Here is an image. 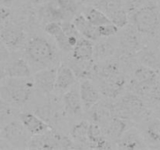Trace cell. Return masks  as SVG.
<instances>
[{"instance_id":"cell-1","label":"cell","mask_w":160,"mask_h":150,"mask_svg":"<svg viewBox=\"0 0 160 150\" xmlns=\"http://www.w3.org/2000/svg\"><path fill=\"white\" fill-rule=\"evenodd\" d=\"M24 58L32 70L38 71L53 67L58 55L54 45L45 37L34 36L24 44Z\"/></svg>"},{"instance_id":"cell-2","label":"cell","mask_w":160,"mask_h":150,"mask_svg":"<svg viewBox=\"0 0 160 150\" xmlns=\"http://www.w3.org/2000/svg\"><path fill=\"white\" fill-rule=\"evenodd\" d=\"M34 90L32 77H6L0 84V97L11 106H24L31 100Z\"/></svg>"},{"instance_id":"cell-3","label":"cell","mask_w":160,"mask_h":150,"mask_svg":"<svg viewBox=\"0 0 160 150\" xmlns=\"http://www.w3.org/2000/svg\"><path fill=\"white\" fill-rule=\"evenodd\" d=\"M108 107L112 116L130 122L141 123L150 117V110L144 99L131 91L124 95L118 102L111 104Z\"/></svg>"},{"instance_id":"cell-4","label":"cell","mask_w":160,"mask_h":150,"mask_svg":"<svg viewBox=\"0 0 160 150\" xmlns=\"http://www.w3.org/2000/svg\"><path fill=\"white\" fill-rule=\"evenodd\" d=\"M131 25L142 36L155 37L160 30V7L153 1L130 14Z\"/></svg>"},{"instance_id":"cell-5","label":"cell","mask_w":160,"mask_h":150,"mask_svg":"<svg viewBox=\"0 0 160 150\" xmlns=\"http://www.w3.org/2000/svg\"><path fill=\"white\" fill-rule=\"evenodd\" d=\"M27 148L31 149H68L78 148L72 139L54 131L52 128L48 132L39 135H32Z\"/></svg>"},{"instance_id":"cell-6","label":"cell","mask_w":160,"mask_h":150,"mask_svg":"<svg viewBox=\"0 0 160 150\" xmlns=\"http://www.w3.org/2000/svg\"><path fill=\"white\" fill-rule=\"evenodd\" d=\"M93 7L105 13L111 22L119 29L124 28L130 23L124 0H93Z\"/></svg>"},{"instance_id":"cell-7","label":"cell","mask_w":160,"mask_h":150,"mask_svg":"<svg viewBox=\"0 0 160 150\" xmlns=\"http://www.w3.org/2000/svg\"><path fill=\"white\" fill-rule=\"evenodd\" d=\"M0 136L13 148H27L31 136L20 120H13L2 126Z\"/></svg>"},{"instance_id":"cell-8","label":"cell","mask_w":160,"mask_h":150,"mask_svg":"<svg viewBox=\"0 0 160 150\" xmlns=\"http://www.w3.org/2000/svg\"><path fill=\"white\" fill-rule=\"evenodd\" d=\"M25 37L24 29L13 21H7L0 30V40L11 51L18 49L24 45Z\"/></svg>"},{"instance_id":"cell-9","label":"cell","mask_w":160,"mask_h":150,"mask_svg":"<svg viewBox=\"0 0 160 150\" xmlns=\"http://www.w3.org/2000/svg\"><path fill=\"white\" fill-rule=\"evenodd\" d=\"M57 67H51L42 69L33 75L35 90L44 96H50L54 91Z\"/></svg>"},{"instance_id":"cell-10","label":"cell","mask_w":160,"mask_h":150,"mask_svg":"<svg viewBox=\"0 0 160 150\" xmlns=\"http://www.w3.org/2000/svg\"><path fill=\"white\" fill-rule=\"evenodd\" d=\"M114 145L118 149L135 150L148 148L140 130L134 127H130L115 141Z\"/></svg>"},{"instance_id":"cell-11","label":"cell","mask_w":160,"mask_h":150,"mask_svg":"<svg viewBox=\"0 0 160 150\" xmlns=\"http://www.w3.org/2000/svg\"><path fill=\"white\" fill-rule=\"evenodd\" d=\"M141 36L142 35L138 33L132 25L127 27L119 36L120 51L130 55L138 54L144 48L140 38Z\"/></svg>"},{"instance_id":"cell-12","label":"cell","mask_w":160,"mask_h":150,"mask_svg":"<svg viewBox=\"0 0 160 150\" xmlns=\"http://www.w3.org/2000/svg\"><path fill=\"white\" fill-rule=\"evenodd\" d=\"M18 117L31 135L43 134L53 128L35 113L28 111L21 112Z\"/></svg>"},{"instance_id":"cell-13","label":"cell","mask_w":160,"mask_h":150,"mask_svg":"<svg viewBox=\"0 0 160 150\" xmlns=\"http://www.w3.org/2000/svg\"><path fill=\"white\" fill-rule=\"evenodd\" d=\"M77 77L68 63H62L57 68L54 91L61 94L67 91L76 84Z\"/></svg>"},{"instance_id":"cell-14","label":"cell","mask_w":160,"mask_h":150,"mask_svg":"<svg viewBox=\"0 0 160 150\" xmlns=\"http://www.w3.org/2000/svg\"><path fill=\"white\" fill-rule=\"evenodd\" d=\"M62 102L64 110L68 115L71 117H79L82 115L84 111L83 106L80 97L79 89L75 87V85L64 93Z\"/></svg>"},{"instance_id":"cell-15","label":"cell","mask_w":160,"mask_h":150,"mask_svg":"<svg viewBox=\"0 0 160 150\" xmlns=\"http://www.w3.org/2000/svg\"><path fill=\"white\" fill-rule=\"evenodd\" d=\"M130 123L131 122L115 116H112L100 127L102 129L105 137L109 141L112 140L115 142L130 128Z\"/></svg>"},{"instance_id":"cell-16","label":"cell","mask_w":160,"mask_h":150,"mask_svg":"<svg viewBox=\"0 0 160 150\" xmlns=\"http://www.w3.org/2000/svg\"><path fill=\"white\" fill-rule=\"evenodd\" d=\"M80 97L82 100L84 111L88 112L92 107L98 104L100 101V91L90 79H83L80 82Z\"/></svg>"},{"instance_id":"cell-17","label":"cell","mask_w":160,"mask_h":150,"mask_svg":"<svg viewBox=\"0 0 160 150\" xmlns=\"http://www.w3.org/2000/svg\"><path fill=\"white\" fill-rule=\"evenodd\" d=\"M140 131L147 145H160V119L147 118L141 122Z\"/></svg>"},{"instance_id":"cell-18","label":"cell","mask_w":160,"mask_h":150,"mask_svg":"<svg viewBox=\"0 0 160 150\" xmlns=\"http://www.w3.org/2000/svg\"><path fill=\"white\" fill-rule=\"evenodd\" d=\"M44 30L54 39L57 45L61 51L64 53H72L73 49L69 45L68 36L64 34L61 23L54 21L48 22L44 27Z\"/></svg>"},{"instance_id":"cell-19","label":"cell","mask_w":160,"mask_h":150,"mask_svg":"<svg viewBox=\"0 0 160 150\" xmlns=\"http://www.w3.org/2000/svg\"><path fill=\"white\" fill-rule=\"evenodd\" d=\"M93 56L94 45L93 42L83 37H80L72 51V59L80 62H88L93 60Z\"/></svg>"},{"instance_id":"cell-20","label":"cell","mask_w":160,"mask_h":150,"mask_svg":"<svg viewBox=\"0 0 160 150\" xmlns=\"http://www.w3.org/2000/svg\"><path fill=\"white\" fill-rule=\"evenodd\" d=\"M7 77H30L32 74V69L24 57L17 58L11 62L5 64Z\"/></svg>"},{"instance_id":"cell-21","label":"cell","mask_w":160,"mask_h":150,"mask_svg":"<svg viewBox=\"0 0 160 150\" xmlns=\"http://www.w3.org/2000/svg\"><path fill=\"white\" fill-rule=\"evenodd\" d=\"M137 56H138L140 63L150 67L160 76V50L158 49L144 47Z\"/></svg>"},{"instance_id":"cell-22","label":"cell","mask_w":160,"mask_h":150,"mask_svg":"<svg viewBox=\"0 0 160 150\" xmlns=\"http://www.w3.org/2000/svg\"><path fill=\"white\" fill-rule=\"evenodd\" d=\"M73 24H75L77 30L80 35H82L85 39L94 42L100 39L98 33L97 27L89 22L88 20L86 18L83 13H78L74 17Z\"/></svg>"},{"instance_id":"cell-23","label":"cell","mask_w":160,"mask_h":150,"mask_svg":"<svg viewBox=\"0 0 160 150\" xmlns=\"http://www.w3.org/2000/svg\"><path fill=\"white\" fill-rule=\"evenodd\" d=\"M90 123L87 120H82L72 126L70 135L78 148H88V130Z\"/></svg>"},{"instance_id":"cell-24","label":"cell","mask_w":160,"mask_h":150,"mask_svg":"<svg viewBox=\"0 0 160 150\" xmlns=\"http://www.w3.org/2000/svg\"><path fill=\"white\" fill-rule=\"evenodd\" d=\"M83 14L89 22L97 27L112 23L105 13L94 7H90L86 9Z\"/></svg>"},{"instance_id":"cell-25","label":"cell","mask_w":160,"mask_h":150,"mask_svg":"<svg viewBox=\"0 0 160 150\" xmlns=\"http://www.w3.org/2000/svg\"><path fill=\"white\" fill-rule=\"evenodd\" d=\"M120 49H117L113 45L109 42H101L98 43L96 48L94 47V55L98 59H105L107 57H112L115 54L119 55Z\"/></svg>"},{"instance_id":"cell-26","label":"cell","mask_w":160,"mask_h":150,"mask_svg":"<svg viewBox=\"0 0 160 150\" xmlns=\"http://www.w3.org/2000/svg\"><path fill=\"white\" fill-rule=\"evenodd\" d=\"M56 2L58 5L71 16H75L78 13L81 4L78 0H56Z\"/></svg>"},{"instance_id":"cell-27","label":"cell","mask_w":160,"mask_h":150,"mask_svg":"<svg viewBox=\"0 0 160 150\" xmlns=\"http://www.w3.org/2000/svg\"><path fill=\"white\" fill-rule=\"evenodd\" d=\"M144 100L155 104H160V77L148 90L146 96H144Z\"/></svg>"},{"instance_id":"cell-28","label":"cell","mask_w":160,"mask_h":150,"mask_svg":"<svg viewBox=\"0 0 160 150\" xmlns=\"http://www.w3.org/2000/svg\"><path fill=\"white\" fill-rule=\"evenodd\" d=\"M97 29H98V33L100 38H107V39L115 36L118 34V30H119V28L112 23L99 26L97 27Z\"/></svg>"},{"instance_id":"cell-29","label":"cell","mask_w":160,"mask_h":150,"mask_svg":"<svg viewBox=\"0 0 160 150\" xmlns=\"http://www.w3.org/2000/svg\"><path fill=\"white\" fill-rule=\"evenodd\" d=\"M153 1H157V0H124V2L130 16V14H131L138 8Z\"/></svg>"},{"instance_id":"cell-30","label":"cell","mask_w":160,"mask_h":150,"mask_svg":"<svg viewBox=\"0 0 160 150\" xmlns=\"http://www.w3.org/2000/svg\"><path fill=\"white\" fill-rule=\"evenodd\" d=\"M61 27H62L63 30H64V34L68 37H77V38H80V34L77 30L76 27H75V24L73 22L71 23L68 21H64L61 22Z\"/></svg>"},{"instance_id":"cell-31","label":"cell","mask_w":160,"mask_h":150,"mask_svg":"<svg viewBox=\"0 0 160 150\" xmlns=\"http://www.w3.org/2000/svg\"><path fill=\"white\" fill-rule=\"evenodd\" d=\"M11 105L7 104L0 97V123H2L6 119L8 118L12 114Z\"/></svg>"},{"instance_id":"cell-32","label":"cell","mask_w":160,"mask_h":150,"mask_svg":"<svg viewBox=\"0 0 160 150\" xmlns=\"http://www.w3.org/2000/svg\"><path fill=\"white\" fill-rule=\"evenodd\" d=\"M12 15V11L10 7L0 5V25L4 24L9 21Z\"/></svg>"},{"instance_id":"cell-33","label":"cell","mask_w":160,"mask_h":150,"mask_svg":"<svg viewBox=\"0 0 160 150\" xmlns=\"http://www.w3.org/2000/svg\"><path fill=\"white\" fill-rule=\"evenodd\" d=\"M10 57V50L4 45L0 40V62H5Z\"/></svg>"},{"instance_id":"cell-34","label":"cell","mask_w":160,"mask_h":150,"mask_svg":"<svg viewBox=\"0 0 160 150\" xmlns=\"http://www.w3.org/2000/svg\"><path fill=\"white\" fill-rule=\"evenodd\" d=\"M7 77L5 69V63L3 62H0V84L2 83V80Z\"/></svg>"},{"instance_id":"cell-35","label":"cell","mask_w":160,"mask_h":150,"mask_svg":"<svg viewBox=\"0 0 160 150\" xmlns=\"http://www.w3.org/2000/svg\"><path fill=\"white\" fill-rule=\"evenodd\" d=\"M154 115L155 117L160 119V104H156L155 111H154Z\"/></svg>"},{"instance_id":"cell-36","label":"cell","mask_w":160,"mask_h":150,"mask_svg":"<svg viewBox=\"0 0 160 150\" xmlns=\"http://www.w3.org/2000/svg\"><path fill=\"white\" fill-rule=\"evenodd\" d=\"M13 2V0H0V5L7 6V7H10Z\"/></svg>"},{"instance_id":"cell-37","label":"cell","mask_w":160,"mask_h":150,"mask_svg":"<svg viewBox=\"0 0 160 150\" xmlns=\"http://www.w3.org/2000/svg\"><path fill=\"white\" fill-rule=\"evenodd\" d=\"M52 0H33V2L35 3H38V4H44L47 3V2H50Z\"/></svg>"},{"instance_id":"cell-38","label":"cell","mask_w":160,"mask_h":150,"mask_svg":"<svg viewBox=\"0 0 160 150\" xmlns=\"http://www.w3.org/2000/svg\"><path fill=\"white\" fill-rule=\"evenodd\" d=\"M78 1L79 2H81V3H87V2H90L92 0H78Z\"/></svg>"},{"instance_id":"cell-39","label":"cell","mask_w":160,"mask_h":150,"mask_svg":"<svg viewBox=\"0 0 160 150\" xmlns=\"http://www.w3.org/2000/svg\"><path fill=\"white\" fill-rule=\"evenodd\" d=\"M157 2H158V5L159 6V7H160V0H157Z\"/></svg>"},{"instance_id":"cell-40","label":"cell","mask_w":160,"mask_h":150,"mask_svg":"<svg viewBox=\"0 0 160 150\" xmlns=\"http://www.w3.org/2000/svg\"><path fill=\"white\" fill-rule=\"evenodd\" d=\"M158 49L160 50V45H159V47H158Z\"/></svg>"}]
</instances>
